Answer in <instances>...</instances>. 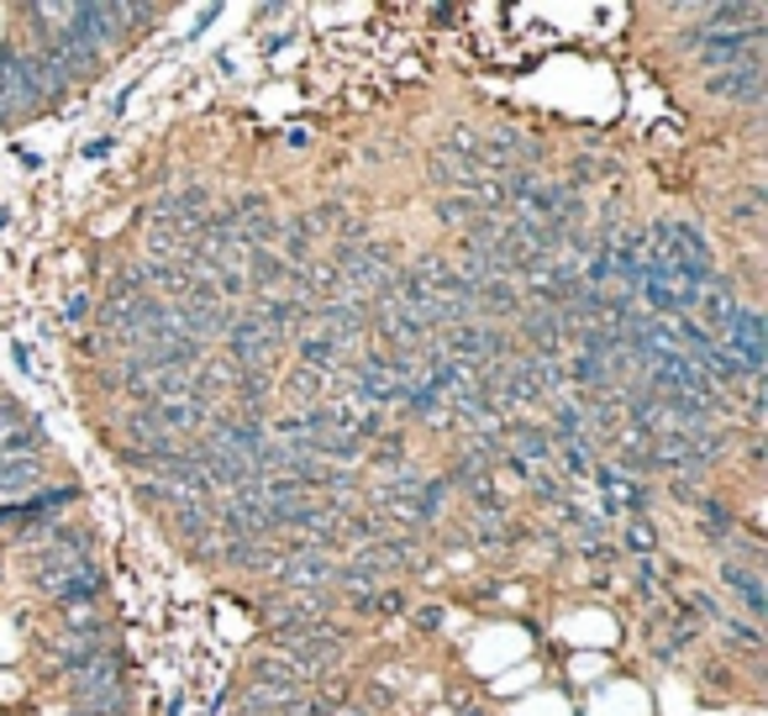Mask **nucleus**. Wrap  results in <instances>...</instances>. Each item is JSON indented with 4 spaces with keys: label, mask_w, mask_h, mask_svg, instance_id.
<instances>
[{
    "label": "nucleus",
    "mask_w": 768,
    "mask_h": 716,
    "mask_svg": "<svg viewBox=\"0 0 768 716\" xmlns=\"http://www.w3.org/2000/svg\"><path fill=\"white\" fill-rule=\"evenodd\" d=\"M621 490H626V501H621V511H626V516H648L652 501H658V490H652V485H643V479H621Z\"/></svg>",
    "instance_id": "24"
},
{
    "label": "nucleus",
    "mask_w": 768,
    "mask_h": 716,
    "mask_svg": "<svg viewBox=\"0 0 768 716\" xmlns=\"http://www.w3.org/2000/svg\"><path fill=\"white\" fill-rule=\"evenodd\" d=\"M69 716H132V695H127V685L85 690V695H74Z\"/></svg>",
    "instance_id": "12"
},
{
    "label": "nucleus",
    "mask_w": 768,
    "mask_h": 716,
    "mask_svg": "<svg viewBox=\"0 0 768 716\" xmlns=\"http://www.w3.org/2000/svg\"><path fill=\"white\" fill-rule=\"evenodd\" d=\"M285 274H290V264H285L279 253H268V248H253V253L242 259V279H248L253 296H274V290L285 285Z\"/></svg>",
    "instance_id": "10"
},
{
    "label": "nucleus",
    "mask_w": 768,
    "mask_h": 716,
    "mask_svg": "<svg viewBox=\"0 0 768 716\" xmlns=\"http://www.w3.org/2000/svg\"><path fill=\"white\" fill-rule=\"evenodd\" d=\"M326 716H369V712H363V706H353V701H332V706H326Z\"/></svg>",
    "instance_id": "33"
},
{
    "label": "nucleus",
    "mask_w": 768,
    "mask_h": 716,
    "mask_svg": "<svg viewBox=\"0 0 768 716\" xmlns=\"http://www.w3.org/2000/svg\"><path fill=\"white\" fill-rule=\"evenodd\" d=\"M0 527H11V522H5V506H0Z\"/></svg>",
    "instance_id": "35"
},
{
    "label": "nucleus",
    "mask_w": 768,
    "mask_h": 716,
    "mask_svg": "<svg viewBox=\"0 0 768 716\" xmlns=\"http://www.w3.org/2000/svg\"><path fill=\"white\" fill-rule=\"evenodd\" d=\"M764 37L768 27H737V32H706L700 48H695V63L716 74V69H732V63H764Z\"/></svg>",
    "instance_id": "1"
},
{
    "label": "nucleus",
    "mask_w": 768,
    "mask_h": 716,
    "mask_svg": "<svg viewBox=\"0 0 768 716\" xmlns=\"http://www.w3.org/2000/svg\"><path fill=\"white\" fill-rule=\"evenodd\" d=\"M37 90H32L27 69H22V48H0V121L37 117Z\"/></svg>",
    "instance_id": "3"
},
{
    "label": "nucleus",
    "mask_w": 768,
    "mask_h": 716,
    "mask_svg": "<svg viewBox=\"0 0 768 716\" xmlns=\"http://www.w3.org/2000/svg\"><path fill=\"white\" fill-rule=\"evenodd\" d=\"M716 626H721V632H727V637H732L737 648H747V654H758V648H764V626L742 622V617H732V611H727V617H721Z\"/></svg>",
    "instance_id": "22"
},
{
    "label": "nucleus",
    "mask_w": 768,
    "mask_h": 716,
    "mask_svg": "<svg viewBox=\"0 0 768 716\" xmlns=\"http://www.w3.org/2000/svg\"><path fill=\"white\" fill-rule=\"evenodd\" d=\"M443 622H447L443 606H416V626H421V632H437Z\"/></svg>",
    "instance_id": "28"
},
{
    "label": "nucleus",
    "mask_w": 768,
    "mask_h": 716,
    "mask_svg": "<svg viewBox=\"0 0 768 716\" xmlns=\"http://www.w3.org/2000/svg\"><path fill=\"white\" fill-rule=\"evenodd\" d=\"M137 501H143V506H169V511H175L179 501H190V496L175 490L169 479H143V485H137Z\"/></svg>",
    "instance_id": "23"
},
{
    "label": "nucleus",
    "mask_w": 768,
    "mask_h": 716,
    "mask_svg": "<svg viewBox=\"0 0 768 716\" xmlns=\"http://www.w3.org/2000/svg\"><path fill=\"white\" fill-rule=\"evenodd\" d=\"M680 606H684V611H700L695 622H721V617H727V606H721V600L710 596V590H684V596H680Z\"/></svg>",
    "instance_id": "25"
},
{
    "label": "nucleus",
    "mask_w": 768,
    "mask_h": 716,
    "mask_svg": "<svg viewBox=\"0 0 768 716\" xmlns=\"http://www.w3.org/2000/svg\"><path fill=\"white\" fill-rule=\"evenodd\" d=\"M595 479H600V490H611V485H621V475L616 469H611V464H605V458H595V469H590Z\"/></svg>",
    "instance_id": "31"
},
{
    "label": "nucleus",
    "mask_w": 768,
    "mask_h": 716,
    "mask_svg": "<svg viewBox=\"0 0 768 716\" xmlns=\"http://www.w3.org/2000/svg\"><path fill=\"white\" fill-rule=\"evenodd\" d=\"M632 590L643 600H658V569H652V559H643L637 564V574H632Z\"/></svg>",
    "instance_id": "26"
},
{
    "label": "nucleus",
    "mask_w": 768,
    "mask_h": 716,
    "mask_svg": "<svg viewBox=\"0 0 768 716\" xmlns=\"http://www.w3.org/2000/svg\"><path fill=\"white\" fill-rule=\"evenodd\" d=\"M358 617H369V611H380V617H400L406 611V596L395 590V585H380V590H369V596H348Z\"/></svg>",
    "instance_id": "19"
},
{
    "label": "nucleus",
    "mask_w": 768,
    "mask_h": 716,
    "mask_svg": "<svg viewBox=\"0 0 768 716\" xmlns=\"http://www.w3.org/2000/svg\"><path fill=\"white\" fill-rule=\"evenodd\" d=\"M43 475H48L43 458H0V496L22 501V490H32Z\"/></svg>",
    "instance_id": "14"
},
{
    "label": "nucleus",
    "mask_w": 768,
    "mask_h": 716,
    "mask_svg": "<svg viewBox=\"0 0 768 716\" xmlns=\"http://www.w3.org/2000/svg\"><path fill=\"white\" fill-rule=\"evenodd\" d=\"M37 585H43V596L59 600L63 611H74V606H95V600L106 596V574H100L95 559L80 564V569H63V574H53V580H37Z\"/></svg>",
    "instance_id": "4"
},
{
    "label": "nucleus",
    "mask_w": 768,
    "mask_h": 716,
    "mask_svg": "<svg viewBox=\"0 0 768 716\" xmlns=\"http://www.w3.org/2000/svg\"><path fill=\"white\" fill-rule=\"evenodd\" d=\"M332 574H337L332 553H305V548H296V553H285V559H279L274 585L296 596V590H322V585H332Z\"/></svg>",
    "instance_id": "5"
},
{
    "label": "nucleus",
    "mask_w": 768,
    "mask_h": 716,
    "mask_svg": "<svg viewBox=\"0 0 768 716\" xmlns=\"http://www.w3.org/2000/svg\"><path fill=\"white\" fill-rule=\"evenodd\" d=\"M621 548L637 553V559H652V553H658V527H652L648 516H632L626 533H621Z\"/></svg>",
    "instance_id": "20"
},
{
    "label": "nucleus",
    "mask_w": 768,
    "mask_h": 716,
    "mask_svg": "<svg viewBox=\"0 0 768 716\" xmlns=\"http://www.w3.org/2000/svg\"><path fill=\"white\" fill-rule=\"evenodd\" d=\"M248 685H268V690H305L296 680V669L285 658H248Z\"/></svg>",
    "instance_id": "16"
},
{
    "label": "nucleus",
    "mask_w": 768,
    "mask_h": 716,
    "mask_svg": "<svg viewBox=\"0 0 768 716\" xmlns=\"http://www.w3.org/2000/svg\"><path fill=\"white\" fill-rule=\"evenodd\" d=\"M458 716H484V706H479V701H469V695H464V701H458Z\"/></svg>",
    "instance_id": "34"
},
{
    "label": "nucleus",
    "mask_w": 768,
    "mask_h": 716,
    "mask_svg": "<svg viewBox=\"0 0 768 716\" xmlns=\"http://www.w3.org/2000/svg\"><path fill=\"white\" fill-rule=\"evenodd\" d=\"M296 354H300V369H316V374H343L353 363V348L326 337V332H305L296 343Z\"/></svg>",
    "instance_id": "7"
},
{
    "label": "nucleus",
    "mask_w": 768,
    "mask_h": 716,
    "mask_svg": "<svg viewBox=\"0 0 768 716\" xmlns=\"http://www.w3.org/2000/svg\"><path fill=\"white\" fill-rule=\"evenodd\" d=\"M211 506H216V501H179V506L169 511V527H175L179 542L201 548L206 533H216V527H211Z\"/></svg>",
    "instance_id": "11"
},
{
    "label": "nucleus",
    "mask_w": 768,
    "mask_h": 716,
    "mask_svg": "<svg viewBox=\"0 0 768 716\" xmlns=\"http://www.w3.org/2000/svg\"><path fill=\"white\" fill-rule=\"evenodd\" d=\"M400 406H406L416 421H432V427H453V421H447V401H443V395H437L432 385H427V380H416V385L406 390V401H400Z\"/></svg>",
    "instance_id": "15"
},
{
    "label": "nucleus",
    "mask_w": 768,
    "mask_h": 716,
    "mask_svg": "<svg viewBox=\"0 0 768 716\" xmlns=\"http://www.w3.org/2000/svg\"><path fill=\"white\" fill-rule=\"evenodd\" d=\"M369 458H374V464H380L384 475H395V469H400V464H411V458H406V432H384L380 443L369 448Z\"/></svg>",
    "instance_id": "21"
},
{
    "label": "nucleus",
    "mask_w": 768,
    "mask_h": 716,
    "mask_svg": "<svg viewBox=\"0 0 768 716\" xmlns=\"http://www.w3.org/2000/svg\"><path fill=\"white\" fill-rule=\"evenodd\" d=\"M669 496H674L680 506H695V501H700V485H684V479H674V485H669Z\"/></svg>",
    "instance_id": "30"
},
{
    "label": "nucleus",
    "mask_w": 768,
    "mask_h": 716,
    "mask_svg": "<svg viewBox=\"0 0 768 716\" xmlns=\"http://www.w3.org/2000/svg\"><path fill=\"white\" fill-rule=\"evenodd\" d=\"M568 369V385H579V390H590V395H616V374H611V363H600V358L590 354H579L574 363H563Z\"/></svg>",
    "instance_id": "13"
},
{
    "label": "nucleus",
    "mask_w": 768,
    "mask_h": 716,
    "mask_svg": "<svg viewBox=\"0 0 768 716\" xmlns=\"http://www.w3.org/2000/svg\"><path fill=\"white\" fill-rule=\"evenodd\" d=\"M716 580L727 585V590H737V600L747 606V622L758 626L768 617V585L758 569H742V564H721L716 569Z\"/></svg>",
    "instance_id": "8"
},
{
    "label": "nucleus",
    "mask_w": 768,
    "mask_h": 716,
    "mask_svg": "<svg viewBox=\"0 0 768 716\" xmlns=\"http://www.w3.org/2000/svg\"><path fill=\"white\" fill-rule=\"evenodd\" d=\"M706 95L742 106V111H758L764 106V63H732V69H716L706 74Z\"/></svg>",
    "instance_id": "2"
},
{
    "label": "nucleus",
    "mask_w": 768,
    "mask_h": 716,
    "mask_svg": "<svg viewBox=\"0 0 768 716\" xmlns=\"http://www.w3.org/2000/svg\"><path fill=\"white\" fill-rule=\"evenodd\" d=\"M447 496H453V490H447L443 485V475H421V485H416V516H421V522H427V527H432V522H437V516H443L447 511Z\"/></svg>",
    "instance_id": "17"
},
{
    "label": "nucleus",
    "mask_w": 768,
    "mask_h": 716,
    "mask_svg": "<svg viewBox=\"0 0 768 716\" xmlns=\"http://www.w3.org/2000/svg\"><path fill=\"white\" fill-rule=\"evenodd\" d=\"M285 390H290V401L296 406H316L326 390H332V374H316V369H290V380H285Z\"/></svg>",
    "instance_id": "18"
},
{
    "label": "nucleus",
    "mask_w": 768,
    "mask_h": 716,
    "mask_svg": "<svg viewBox=\"0 0 768 716\" xmlns=\"http://www.w3.org/2000/svg\"><path fill=\"white\" fill-rule=\"evenodd\" d=\"M505 438H511V458H521V464H548L553 458V438H548V427H537V421H505Z\"/></svg>",
    "instance_id": "9"
},
{
    "label": "nucleus",
    "mask_w": 768,
    "mask_h": 716,
    "mask_svg": "<svg viewBox=\"0 0 768 716\" xmlns=\"http://www.w3.org/2000/svg\"><path fill=\"white\" fill-rule=\"evenodd\" d=\"M121 669H127V654H121V643H111V648H100L89 664H80L74 675H63V685H69V695L106 690V685H121Z\"/></svg>",
    "instance_id": "6"
},
{
    "label": "nucleus",
    "mask_w": 768,
    "mask_h": 716,
    "mask_svg": "<svg viewBox=\"0 0 768 716\" xmlns=\"http://www.w3.org/2000/svg\"><path fill=\"white\" fill-rule=\"evenodd\" d=\"M63 317H69V327H80L89 317V296H69V306H63Z\"/></svg>",
    "instance_id": "29"
},
{
    "label": "nucleus",
    "mask_w": 768,
    "mask_h": 716,
    "mask_svg": "<svg viewBox=\"0 0 768 716\" xmlns=\"http://www.w3.org/2000/svg\"><path fill=\"white\" fill-rule=\"evenodd\" d=\"M389 701H395V695H389L384 685H369V706H363V712H384Z\"/></svg>",
    "instance_id": "32"
},
{
    "label": "nucleus",
    "mask_w": 768,
    "mask_h": 716,
    "mask_svg": "<svg viewBox=\"0 0 768 716\" xmlns=\"http://www.w3.org/2000/svg\"><path fill=\"white\" fill-rule=\"evenodd\" d=\"M16 421H27V406H22L16 395H0V432L16 427Z\"/></svg>",
    "instance_id": "27"
}]
</instances>
